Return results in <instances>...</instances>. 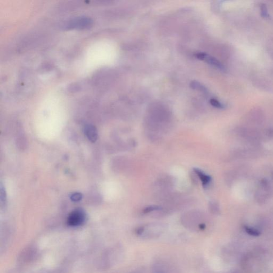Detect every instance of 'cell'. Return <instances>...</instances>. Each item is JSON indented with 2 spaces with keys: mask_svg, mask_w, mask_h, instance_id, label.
Segmentation results:
<instances>
[{
  "mask_svg": "<svg viewBox=\"0 0 273 273\" xmlns=\"http://www.w3.org/2000/svg\"><path fill=\"white\" fill-rule=\"evenodd\" d=\"M210 102L211 105L212 106L214 107H216V108H219V109L224 108V105L222 104L221 102L217 101V99H210Z\"/></svg>",
  "mask_w": 273,
  "mask_h": 273,
  "instance_id": "30bf717a",
  "label": "cell"
},
{
  "mask_svg": "<svg viewBox=\"0 0 273 273\" xmlns=\"http://www.w3.org/2000/svg\"><path fill=\"white\" fill-rule=\"evenodd\" d=\"M196 57H197L198 59L204 61L206 63L213 65L220 70L222 71L225 70V67L222 63H220L219 61H218L216 58H215L214 57L211 56L209 55L207 53H198L196 55Z\"/></svg>",
  "mask_w": 273,
  "mask_h": 273,
  "instance_id": "5b68a950",
  "label": "cell"
},
{
  "mask_svg": "<svg viewBox=\"0 0 273 273\" xmlns=\"http://www.w3.org/2000/svg\"><path fill=\"white\" fill-rule=\"evenodd\" d=\"M84 132L88 139L91 142H95L97 141L98 136L97 129L93 125L90 124L86 125L84 128Z\"/></svg>",
  "mask_w": 273,
  "mask_h": 273,
  "instance_id": "8992f818",
  "label": "cell"
},
{
  "mask_svg": "<svg viewBox=\"0 0 273 273\" xmlns=\"http://www.w3.org/2000/svg\"><path fill=\"white\" fill-rule=\"evenodd\" d=\"M161 209V208L158 206L156 205H152V206H150V207H147L144 210V213H151L152 211H156L159 210Z\"/></svg>",
  "mask_w": 273,
  "mask_h": 273,
  "instance_id": "8fae6325",
  "label": "cell"
},
{
  "mask_svg": "<svg viewBox=\"0 0 273 273\" xmlns=\"http://www.w3.org/2000/svg\"><path fill=\"white\" fill-rule=\"evenodd\" d=\"M92 20L88 17H78L73 19L67 24V29H84L92 25Z\"/></svg>",
  "mask_w": 273,
  "mask_h": 273,
  "instance_id": "277c9868",
  "label": "cell"
},
{
  "mask_svg": "<svg viewBox=\"0 0 273 273\" xmlns=\"http://www.w3.org/2000/svg\"><path fill=\"white\" fill-rule=\"evenodd\" d=\"M86 214L81 209H76L69 214L67 222L68 226L71 227L80 226L85 222Z\"/></svg>",
  "mask_w": 273,
  "mask_h": 273,
  "instance_id": "3957f363",
  "label": "cell"
},
{
  "mask_svg": "<svg viewBox=\"0 0 273 273\" xmlns=\"http://www.w3.org/2000/svg\"><path fill=\"white\" fill-rule=\"evenodd\" d=\"M211 211L213 213H216L217 212V207L216 205L214 203H211L210 206Z\"/></svg>",
  "mask_w": 273,
  "mask_h": 273,
  "instance_id": "4fadbf2b",
  "label": "cell"
},
{
  "mask_svg": "<svg viewBox=\"0 0 273 273\" xmlns=\"http://www.w3.org/2000/svg\"><path fill=\"white\" fill-rule=\"evenodd\" d=\"M194 171L195 172V173L199 177V178L201 179V181H202V182L203 183V185L204 186H205V185H207V184H208L210 181V177L205 175L204 173L202 171L199 170V169L195 168V169H194Z\"/></svg>",
  "mask_w": 273,
  "mask_h": 273,
  "instance_id": "52a82bcc",
  "label": "cell"
},
{
  "mask_svg": "<svg viewBox=\"0 0 273 273\" xmlns=\"http://www.w3.org/2000/svg\"><path fill=\"white\" fill-rule=\"evenodd\" d=\"M191 87L193 89L199 90L202 91L203 92H205V91H207L206 88L204 87H203V85L197 82H193L192 83H191Z\"/></svg>",
  "mask_w": 273,
  "mask_h": 273,
  "instance_id": "9c48e42d",
  "label": "cell"
},
{
  "mask_svg": "<svg viewBox=\"0 0 273 273\" xmlns=\"http://www.w3.org/2000/svg\"><path fill=\"white\" fill-rule=\"evenodd\" d=\"M203 217L199 213H188L181 218V222L185 227L192 230H203L205 228L202 222Z\"/></svg>",
  "mask_w": 273,
  "mask_h": 273,
  "instance_id": "7a4b0ae2",
  "label": "cell"
},
{
  "mask_svg": "<svg viewBox=\"0 0 273 273\" xmlns=\"http://www.w3.org/2000/svg\"><path fill=\"white\" fill-rule=\"evenodd\" d=\"M260 10H261V15L264 18H269V15L268 12L267 8V6L264 3H262L260 5Z\"/></svg>",
  "mask_w": 273,
  "mask_h": 273,
  "instance_id": "ba28073f",
  "label": "cell"
},
{
  "mask_svg": "<svg viewBox=\"0 0 273 273\" xmlns=\"http://www.w3.org/2000/svg\"><path fill=\"white\" fill-rule=\"evenodd\" d=\"M165 226L159 224H150L141 226L136 230V234L141 239H158L164 232Z\"/></svg>",
  "mask_w": 273,
  "mask_h": 273,
  "instance_id": "6da1fadb",
  "label": "cell"
},
{
  "mask_svg": "<svg viewBox=\"0 0 273 273\" xmlns=\"http://www.w3.org/2000/svg\"><path fill=\"white\" fill-rule=\"evenodd\" d=\"M82 196L81 194L75 193L73 194L70 197V199L74 202H78L82 199Z\"/></svg>",
  "mask_w": 273,
  "mask_h": 273,
  "instance_id": "7c38bea8",
  "label": "cell"
},
{
  "mask_svg": "<svg viewBox=\"0 0 273 273\" xmlns=\"http://www.w3.org/2000/svg\"><path fill=\"white\" fill-rule=\"evenodd\" d=\"M246 230H247V231L248 232V233L252 234V235H256V234H258V233L257 230H252V229L250 228L246 227Z\"/></svg>",
  "mask_w": 273,
  "mask_h": 273,
  "instance_id": "5bb4252c",
  "label": "cell"
}]
</instances>
